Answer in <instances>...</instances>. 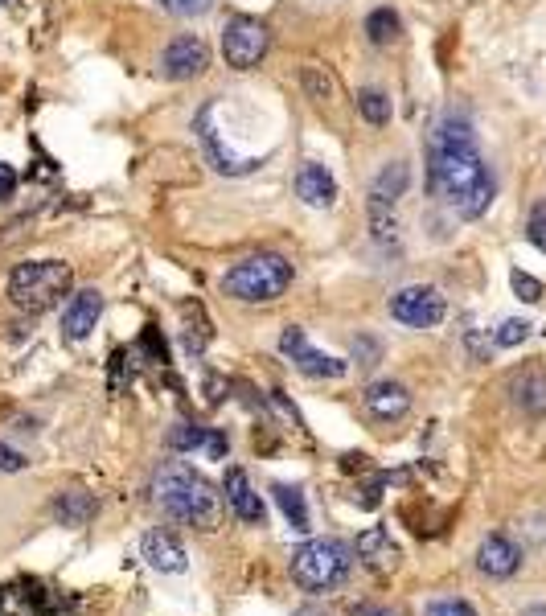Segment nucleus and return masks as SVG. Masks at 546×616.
Listing matches in <instances>:
<instances>
[{
  "instance_id": "obj_1",
  "label": "nucleus",
  "mask_w": 546,
  "mask_h": 616,
  "mask_svg": "<svg viewBox=\"0 0 546 616\" xmlns=\"http://www.w3.org/2000/svg\"><path fill=\"white\" fill-rule=\"evenodd\" d=\"M427 194L468 222L493 206V169L481 157L473 124L460 120V115H444L427 136Z\"/></svg>"
},
{
  "instance_id": "obj_2",
  "label": "nucleus",
  "mask_w": 546,
  "mask_h": 616,
  "mask_svg": "<svg viewBox=\"0 0 546 616\" xmlns=\"http://www.w3.org/2000/svg\"><path fill=\"white\" fill-rule=\"evenodd\" d=\"M152 493H156V506H161L173 522L198 526V530H214L218 526L222 493L202 473H193L189 465H181V460H173V465H165L161 473H156Z\"/></svg>"
},
{
  "instance_id": "obj_3",
  "label": "nucleus",
  "mask_w": 546,
  "mask_h": 616,
  "mask_svg": "<svg viewBox=\"0 0 546 616\" xmlns=\"http://www.w3.org/2000/svg\"><path fill=\"white\" fill-rule=\"evenodd\" d=\"M74 288V272L62 259H29L17 263L9 276V296L21 313H46V308L62 304V296H70Z\"/></svg>"
},
{
  "instance_id": "obj_4",
  "label": "nucleus",
  "mask_w": 546,
  "mask_h": 616,
  "mask_svg": "<svg viewBox=\"0 0 546 616\" xmlns=\"http://www.w3.org/2000/svg\"><path fill=\"white\" fill-rule=\"evenodd\" d=\"M292 284V263L284 255H251L243 263H234L230 272L222 276V292L230 300H243V304H267V300H280Z\"/></svg>"
},
{
  "instance_id": "obj_5",
  "label": "nucleus",
  "mask_w": 546,
  "mask_h": 616,
  "mask_svg": "<svg viewBox=\"0 0 546 616\" xmlns=\"http://www.w3.org/2000/svg\"><path fill=\"white\" fill-rule=\"evenodd\" d=\"M349 567H354V551L337 538H308L292 551V580L308 592H329L345 584Z\"/></svg>"
},
{
  "instance_id": "obj_6",
  "label": "nucleus",
  "mask_w": 546,
  "mask_h": 616,
  "mask_svg": "<svg viewBox=\"0 0 546 616\" xmlns=\"http://www.w3.org/2000/svg\"><path fill=\"white\" fill-rule=\"evenodd\" d=\"M267 46H271V33H267V25L255 21V17H234V21H226V29H222V58H226V66H234V70H255V66L263 62Z\"/></svg>"
},
{
  "instance_id": "obj_7",
  "label": "nucleus",
  "mask_w": 546,
  "mask_h": 616,
  "mask_svg": "<svg viewBox=\"0 0 546 616\" xmlns=\"http://www.w3.org/2000/svg\"><path fill=\"white\" fill-rule=\"evenodd\" d=\"M390 317L407 329H436L448 317V300L432 284H411L390 296Z\"/></svg>"
},
{
  "instance_id": "obj_8",
  "label": "nucleus",
  "mask_w": 546,
  "mask_h": 616,
  "mask_svg": "<svg viewBox=\"0 0 546 616\" xmlns=\"http://www.w3.org/2000/svg\"><path fill=\"white\" fill-rule=\"evenodd\" d=\"M280 354H284L300 374H308V378H341V374L349 370L345 358H333V354L317 350V345L308 341V333H304L300 325H288V329L280 333Z\"/></svg>"
},
{
  "instance_id": "obj_9",
  "label": "nucleus",
  "mask_w": 546,
  "mask_h": 616,
  "mask_svg": "<svg viewBox=\"0 0 546 616\" xmlns=\"http://www.w3.org/2000/svg\"><path fill=\"white\" fill-rule=\"evenodd\" d=\"M198 132H202V144H206V152H210V161H214L218 173H226V177H247V173H255V169L263 165V157H239V152H234V148L222 140L218 103H206V107L198 111Z\"/></svg>"
},
{
  "instance_id": "obj_10",
  "label": "nucleus",
  "mask_w": 546,
  "mask_h": 616,
  "mask_svg": "<svg viewBox=\"0 0 546 616\" xmlns=\"http://www.w3.org/2000/svg\"><path fill=\"white\" fill-rule=\"evenodd\" d=\"M206 66H210V50H206L202 37H193V33L173 37V42L165 46V54H161V74L173 79V83L198 79V74H206Z\"/></svg>"
},
{
  "instance_id": "obj_11",
  "label": "nucleus",
  "mask_w": 546,
  "mask_h": 616,
  "mask_svg": "<svg viewBox=\"0 0 546 616\" xmlns=\"http://www.w3.org/2000/svg\"><path fill=\"white\" fill-rule=\"evenodd\" d=\"M522 567V547L510 534H489L477 547V571L489 575V580H510V575Z\"/></svg>"
},
{
  "instance_id": "obj_12",
  "label": "nucleus",
  "mask_w": 546,
  "mask_h": 616,
  "mask_svg": "<svg viewBox=\"0 0 546 616\" xmlns=\"http://www.w3.org/2000/svg\"><path fill=\"white\" fill-rule=\"evenodd\" d=\"M222 493H226V506L234 510V518H239V522H247V526H263V518H267V506H263L259 489L251 485V477H247L243 469H226Z\"/></svg>"
},
{
  "instance_id": "obj_13",
  "label": "nucleus",
  "mask_w": 546,
  "mask_h": 616,
  "mask_svg": "<svg viewBox=\"0 0 546 616\" xmlns=\"http://www.w3.org/2000/svg\"><path fill=\"white\" fill-rule=\"evenodd\" d=\"M99 313H103V296L95 288H83V292H74L62 308V333L66 341H87L99 325Z\"/></svg>"
},
{
  "instance_id": "obj_14",
  "label": "nucleus",
  "mask_w": 546,
  "mask_h": 616,
  "mask_svg": "<svg viewBox=\"0 0 546 616\" xmlns=\"http://www.w3.org/2000/svg\"><path fill=\"white\" fill-rule=\"evenodd\" d=\"M366 411L378 419V423H395L411 411V391L395 378H382L366 391Z\"/></svg>"
},
{
  "instance_id": "obj_15",
  "label": "nucleus",
  "mask_w": 546,
  "mask_h": 616,
  "mask_svg": "<svg viewBox=\"0 0 546 616\" xmlns=\"http://www.w3.org/2000/svg\"><path fill=\"white\" fill-rule=\"evenodd\" d=\"M140 555L148 559V567H156V571H165V575H177V571H185V547L177 543V534H169V530H148L144 538H140Z\"/></svg>"
},
{
  "instance_id": "obj_16",
  "label": "nucleus",
  "mask_w": 546,
  "mask_h": 616,
  "mask_svg": "<svg viewBox=\"0 0 546 616\" xmlns=\"http://www.w3.org/2000/svg\"><path fill=\"white\" fill-rule=\"evenodd\" d=\"M358 559H362L366 567H374V571H390V567L403 559V551H399L395 538H390V530L366 526V530L358 534Z\"/></svg>"
},
{
  "instance_id": "obj_17",
  "label": "nucleus",
  "mask_w": 546,
  "mask_h": 616,
  "mask_svg": "<svg viewBox=\"0 0 546 616\" xmlns=\"http://www.w3.org/2000/svg\"><path fill=\"white\" fill-rule=\"evenodd\" d=\"M296 194L308 202V206H333L337 202V177L325 169V165H317V161H308V165H300V173H296Z\"/></svg>"
},
{
  "instance_id": "obj_18",
  "label": "nucleus",
  "mask_w": 546,
  "mask_h": 616,
  "mask_svg": "<svg viewBox=\"0 0 546 616\" xmlns=\"http://www.w3.org/2000/svg\"><path fill=\"white\" fill-rule=\"evenodd\" d=\"M510 395H514V403L522 407V415L542 419V415H546V374H542L538 366L518 370V374L510 378Z\"/></svg>"
},
{
  "instance_id": "obj_19",
  "label": "nucleus",
  "mask_w": 546,
  "mask_h": 616,
  "mask_svg": "<svg viewBox=\"0 0 546 616\" xmlns=\"http://www.w3.org/2000/svg\"><path fill=\"white\" fill-rule=\"evenodd\" d=\"M169 444L177 452H206L210 460H222L226 456V436L214 432V428H198V423H177V428L169 432Z\"/></svg>"
},
{
  "instance_id": "obj_20",
  "label": "nucleus",
  "mask_w": 546,
  "mask_h": 616,
  "mask_svg": "<svg viewBox=\"0 0 546 616\" xmlns=\"http://www.w3.org/2000/svg\"><path fill=\"white\" fill-rule=\"evenodd\" d=\"M50 510H54V522H62V526H87L95 518L99 502L91 493H83V489H66V493L54 497Z\"/></svg>"
},
{
  "instance_id": "obj_21",
  "label": "nucleus",
  "mask_w": 546,
  "mask_h": 616,
  "mask_svg": "<svg viewBox=\"0 0 546 616\" xmlns=\"http://www.w3.org/2000/svg\"><path fill=\"white\" fill-rule=\"evenodd\" d=\"M407 185H411V169H407L403 161L386 165V169L374 177V185H370V206H395V202L407 194Z\"/></svg>"
},
{
  "instance_id": "obj_22",
  "label": "nucleus",
  "mask_w": 546,
  "mask_h": 616,
  "mask_svg": "<svg viewBox=\"0 0 546 616\" xmlns=\"http://www.w3.org/2000/svg\"><path fill=\"white\" fill-rule=\"evenodd\" d=\"M271 493H276V506L284 510L288 526L304 534V530H308V502H304V489H300V485H276Z\"/></svg>"
},
{
  "instance_id": "obj_23",
  "label": "nucleus",
  "mask_w": 546,
  "mask_h": 616,
  "mask_svg": "<svg viewBox=\"0 0 546 616\" xmlns=\"http://www.w3.org/2000/svg\"><path fill=\"white\" fill-rule=\"evenodd\" d=\"M358 115H362L366 124L382 128V124H390V115H395V107H390V95H386V91L366 87V91H358Z\"/></svg>"
},
{
  "instance_id": "obj_24",
  "label": "nucleus",
  "mask_w": 546,
  "mask_h": 616,
  "mask_svg": "<svg viewBox=\"0 0 546 616\" xmlns=\"http://www.w3.org/2000/svg\"><path fill=\"white\" fill-rule=\"evenodd\" d=\"M399 33H403V21L399 13H390V9H374L366 17V37L374 46H390V42H399Z\"/></svg>"
},
{
  "instance_id": "obj_25",
  "label": "nucleus",
  "mask_w": 546,
  "mask_h": 616,
  "mask_svg": "<svg viewBox=\"0 0 546 616\" xmlns=\"http://www.w3.org/2000/svg\"><path fill=\"white\" fill-rule=\"evenodd\" d=\"M300 87L312 103H329L333 99V79L321 66H300Z\"/></svg>"
},
{
  "instance_id": "obj_26",
  "label": "nucleus",
  "mask_w": 546,
  "mask_h": 616,
  "mask_svg": "<svg viewBox=\"0 0 546 616\" xmlns=\"http://www.w3.org/2000/svg\"><path fill=\"white\" fill-rule=\"evenodd\" d=\"M530 333H534V325H530V321H522V317H510V321H501V325H497V333H493V345H501V350H514V345H522Z\"/></svg>"
},
{
  "instance_id": "obj_27",
  "label": "nucleus",
  "mask_w": 546,
  "mask_h": 616,
  "mask_svg": "<svg viewBox=\"0 0 546 616\" xmlns=\"http://www.w3.org/2000/svg\"><path fill=\"white\" fill-rule=\"evenodd\" d=\"M156 5L173 17H202V13L214 9V0H156Z\"/></svg>"
},
{
  "instance_id": "obj_28",
  "label": "nucleus",
  "mask_w": 546,
  "mask_h": 616,
  "mask_svg": "<svg viewBox=\"0 0 546 616\" xmlns=\"http://www.w3.org/2000/svg\"><path fill=\"white\" fill-rule=\"evenodd\" d=\"M423 616H477V608L468 600H456V596H444V600H432Z\"/></svg>"
},
{
  "instance_id": "obj_29",
  "label": "nucleus",
  "mask_w": 546,
  "mask_h": 616,
  "mask_svg": "<svg viewBox=\"0 0 546 616\" xmlns=\"http://www.w3.org/2000/svg\"><path fill=\"white\" fill-rule=\"evenodd\" d=\"M526 239L546 255V202H538L534 210H530V226H526Z\"/></svg>"
},
{
  "instance_id": "obj_30",
  "label": "nucleus",
  "mask_w": 546,
  "mask_h": 616,
  "mask_svg": "<svg viewBox=\"0 0 546 616\" xmlns=\"http://www.w3.org/2000/svg\"><path fill=\"white\" fill-rule=\"evenodd\" d=\"M510 284H514V292H518V300H526V304H538V300H542V284H538L534 276L514 272V276H510Z\"/></svg>"
},
{
  "instance_id": "obj_31",
  "label": "nucleus",
  "mask_w": 546,
  "mask_h": 616,
  "mask_svg": "<svg viewBox=\"0 0 546 616\" xmlns=\"http://www.w3.org/2000/svg\"><path fill=\"white\" fill-rule=\"evenodd\" d=\"M354 358H358V366H378L382 345H378L374 337H358V341H354Z\"/></svg>"
},
{
  "instance_id": "obj_32",
  "label": "nucleus",
  "mask_w": 546,
  "mask_h": 616,
  "mask_svg": "<svg viewBox=\"0 0 546 616\" xmlns=\"http://www.w3.org/2000/svg\"><path fill=\"white\" fill-rule=\"evenodd\" d=\"M25 469V456L13 452L9 444H0V473H21Z\"/></svg>"
},
{
  "instance_id": "obj_33",
  "label": "nucleus",
  "mask_w": 546,
  "mask_h": 616,
  "mask_svg": "<svg viewBox=\"0 0 546 616\" xmlns=\"http://www.w3.org/2000/svg\"><path fill=\"white\" fill-rule=\"evenodd\" d=\"M349 616H407L403 608H390V604H354Z\"/></svg>"
},
{
  "instance_id": "obj_34",
  "label": "nucleus",
  "mask_w": 546,
  "mask_h": 616,
  "mask_svg": "<svg viewBox=\"0 0 546 616\" xmlns=\"http://www.w3.org/2000/svg\"><path fill=\"white\" fill-rule=\"evenodd\" d=\"M13 189H17V173H13V165H0V202L13 198Z\"/></svg>"
},
{
  "instance_id": "obj_35",
  "label": "nucleus",
  "mask_w": 546,
  "mask_h": 616,
  "mask_svg": "<svg viewBox=\"0 0 546 616\" xmlns=\"http://www.w3.org/2000/svg\"><path fill=\"white\" fill-rule=\"evenodd\" d=\"M522 616H546V604H530Z\"/></svg>"
},
{
  "instance_id": "obj_36",
  "label": "nucleus",
  "mask_w": 546,
  "mask_h": 616,
  "mask_svg": "<svg viewBox=\"0 0 546 616\" xmlns=\"http://www.w3.org/2000/svg\"><path fill=\"white\" fill-rule=\"evenodd\" d=\"M0 5H5V9H13V5H17V0H0Z\"/></svg>"
}]
</instances>
